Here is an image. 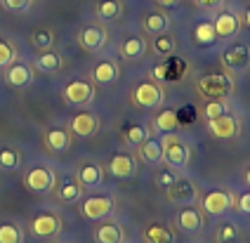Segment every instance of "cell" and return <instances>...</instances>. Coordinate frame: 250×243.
I'll list each match as a JSON object with an SVG mask.
<instances>
[{"mask_svg":"<svg viewBox=\"0 0 250 243\" xmlns=\"http://www.w3.org/2000/svg\"><path fill=\"white\" fill-rule=\"evenodd\" d=\"M196 92L203 100H227L231 92V78L227 73H208L196 81Z\"/></svg>","mask_w":250,"mask_h":243,"instance_id":"cell-1","label":"cell"},{"mask_svg":"<svg viewBox=\"0 0 250 243\" xmlns=\"http://www.w3.org/2000/svg\"><path fill=\"white\" fill-rule=\"evenodd\" d=\"M130 100H132V104L137 109H158L163 104V100H166V92L161 90V85H156L153 81H144V83H139L132 90Z\"/></svg>","mask_w":250,"mask_h":243,"instance_id":"cell-2","label":"cell"},{"mask_svg":"<svg viewBox=\"0 0 250 243\" xmlns=\"http://www.w3.org/2000/svg\"><path fill=\"white\" fill-rule=\"evenodd\" d=\"M167 137H163L161 149H163V161L170 168H184L189 163V146L182 142L180 137H175L172 132H166Z\"/></svg>","mask_w":250,"mask_h":243,"instance_id":"cell-3","label":"cell"},{"mask_svg":"<svg viewBox=\"0 0 250 243\" xmlns=\"http://www.w3.org/2000/svg\"><path fill=\"white\" fill-rule=\"evenodd\" d=\"M95 100V83L92 81H83V78H76L66 83L64 87V101L71 106H85Z\"/></svg>","mask_w":250,"mask_h":243,"instance_id":"cell-4","label":"cell"},{"mask_svg":"<svg viewBox=\"0 0 250 243\" xmlns=\"http://www.w3.org/2000/svg\"><path fill=\"white\" fill-rule=\"evenodd\" d=\"M55 172L45 165H33L31 170L24 175V184L28 191H36V194H45V191H52L55 189Z\"/></svg>","mask_w":250,"mask_h":243,"instance_id":"cell-5","label":"cell"},{"mask_svg":"<svg viewBox=\"0 0 250 243\" xmlns=\"http://www.w3.org/2000/svg\"><path fill=\"white\" fill-rule=\"evenodd\" d=\"M201 208L206 215H224L229 208H234V196L227 189H212L203 196Z\"/></svg>","mask_w":250,"mask_h":243,"instance_id":"cell-6","label":"cell"},{"mask_svg":"<svg viewBox=\"0 0 250 243\" xmlns=\"http://www.w3.org/2000/svg\"><path fill=\"white\" fill-rule=\"evenodd\" d=\"M111 210H113L111 196H87V199L83 201V208H81L83 217L92 220V222L104 220L106 215H111Z\"/></svg>","mask_w":250,"mask_h":243,"instance_id":"cell-7","label":"cell"},{"mask_svg":"<svg viewBox=\"0 0 250 243\" xmlns=\"http://www.w3.org/2000/svg\"><path fill=\"white\" fill-rule=\"evenodd\" d=\"M59 229H62V220L55 213H41L31 220V231L38 239H52L59 234Z\"/></svg>","mask_w":250,"mask_h":243,"instance_id":"cell-8","label":"cell"},{"mask_svg":"<svg viewBox=\"0 0 250 243\" xmlns=\"http://www.w3.org/2000/svg\"><path fill=\"white\" fill-rule=\"evenodd\" d=\"M106 43V31L97 26V24H90V26H83L81 33H78V45L83 47L85 52H99Z\"/></svg>","mask_w":250,"mask_h":243,"instance_id":"cell-9","label":"cell"},{"mask_svg":"<svg viewBox=\"0 0 250 243\" xmlns=\"http://www.w3.org/2000/svg\"><path fill=\"white\" fill-rule=\"evenodd\" d=\"M208 123V130L212 137H217V140H234L238 132V123L234 116L229 114H222L217 116V118H210V121H206Z\"/></svg>","mask_w":250,"mask_h":243,"instance_id":"cell-10","label":"cell"},{"mask_svg":"<svg viewBox=\"0 0 250 243\" xmlns=\"http://www.w3.org/2000/svg\"><path fill=\"white\" fill-rule=\"evenodd\" d=\"M248 61H250V47L243 43L231 45V47H227L222 52V66L224 69L238 71V69H246Z\"/></svg>","mask_w":250,"mask_h":243,"instance_id":"cell-11","label":"cell"},{"mask_svg":"<svg viewBox=\"0 0 250 243\" xmlns=\"http://www.w3.org/2000/svg\"><path fill=\"white\" fill-rule=\"evenodd\" d=\"M69 128H71V132L78 135V137H92L99 130V118L92 114V111H78V114L71 118Z\"/></svg>","mask_w":250,"mask_h":243,"instance_id":"cell-12","label":"cell"},{"mask_svg":"<svg viewBox=\"0 0 250 243\" xmlns=\"http://www.w3.org/2000/svg\"><path fill=\"white\" fill-rule=\"evenodd\" d=\"M166 194H167V201H172V203H191L196 199V186L187 177H177L166 189Z\"/></svg>","mask_w":250,"mask_h":243,"instance_id":"cell-13","label":"cell"},{"mask_svg":"<svg viewBox=\"0 0 250 243\" xmlns=\"http://www.w3.org/2000/svg\"><path fill=\"white\" fill-rule=\"evenodd\" d=\"M175 222H177V227L182 231H196V229H201L206 224V215L201 213L196 205H184L180 213H177Z\"/></svg>","mask_w":250,"mask_h":243,"instance_id":"cell-14","label":"cell"},{"mask_svg":"<svg viewBox=\"0 0 250 243\" xmlns=\"http://www.w3.org/2000/svg\"><path fill=\"white\" fill-rule=\"evenodd\" d=\"M7 71H5V81H7V85L12 87H26L31 81H33V71H31V66L24 64V61H12L10 66H5Z\"/></svg>","mask_w":250,"mask_h":243,"instance_id":"cell-15","label":"cell"},{"mask_svg":"<svg viewBox=\"0 0 250 243\" xmlns=\"http://www.w3.org/2000/svg\"><path fill=\"white\" fill-rule=\"evenodd\" d=\"M76 180H78V184L83 186V189H95V186L102 184L104 170L99 168L97 163H83L78 168V172H76Z\"/></svg>","mask_w":250,"mask_h":243,"instance_id":"cell-16","label":"cell"},{"mask_svg":"<svg viewBox=\"0 0 250 243\" xmlns=\"http://www.w3.org/2000/svg\"><path fill=\"white\" fill-rule=\"evenodd\" d=\"M106 170H109V175H113V177L125 180V177H130V175L135 172V158L130 156V154H113L111 161H109V165H106Z\"/></svg>","mask_w":250,"mask_h":243,"instance_id":"cell-17","label":"cell"},{"mask_svg":"<svg viewBox=\"0 0 250 243\" xmlns=\"http://www.w3.org/2000/svg\"><path fill=\"white\" fill-rule=\"evenodd\" d=\"M238 26H241V19L236 15H231V12H222V15L215 17V21H212V29H215L217 38H231L238 31Z\"/></svg>","mask_w":250,"mask_h":243,"instance_id":"cell-18","label":"cell"},{"mask_svg":"<svg viewBox=\"0 0 250 243\" xmlns=\"http://www.w3.org/2000/svg\"><path fill=\"white\" fill-rule=\"evenodd\" d=\"M92 83H97V85H109L113 83L116 78H118V66L113 64L111 59H102L97 61L95 66H92Z\"/></svg>","mask_w":250,"mask_h":243,"instance_id":"cell-19","label":"cell"},{"mask_svg":"<svg viewBox=\"0 0 250 243\" xmlns=\"http://www.w3.org/2000/svg\"><path fill=\"white\" fill-rule=\"evenodd\" d=\"M118 52H121V57L123 59L135 61V59H139V57H144V55H146V40H144L142 36H130V38H125L123 43H121Z\"/></svg>","mask_w":250,"mask_h":243,"instance_id":"cell-20","label":"cell"},{"mask_svg":"<svg viewBox=\"0 0 250 243\" xmlns=\"http://www.w3.org/2000/svg\"><path fill=\"white\" fill-rule=\"evenodd\" d=\"M137 156L146 163H161L163 161V149H161V140L146 137L142 144H137Z\"/></svg>","mask_w":250,"mask_h":243,"instance_id":"cell-21","label":"cell"},{"mask_svg":"<svg viewBox=\"0 0 250 243\" xmlns=\"http://www.w3.org/2000/svg\"><path fill=\"white\" fill-rule=\"evenodd\" d=\"M123 15V2L121 0H99L97 2V19L102 24H111Z\"/></svg>","mask_w":250,"mask_h":243,"instance_id":"cell-22","label":"cell"},{"mask_svg":"<svg viewBox=\"0 0 250 243\" xmlns=\"http://www.w3.org/2000/svg\"><path fill=\"white\" fill-rule=\"evenodd\" d=\"M45 146L50 151H64L71 146V135L64 128H52L45 132Z\"/></svg>","mask_w":250,"mask_h":243,"instance_id":"cell-23","label":"cell"},{"mask_svg":"<svg viewBox=\"0 0 250 243\" xmlns=\"http://www.w3.org/2000/svg\"><path fill=\"white\" fill-rule=\"evenodd\" d=\"M95 241L97 243H121L123 241V229L116 222H104L95 229Z\"/></svg>","mask_w":250,"mask_h":243,"instance_id":"cell-24","label":"cell"},{"mask_svg":"<svg viewBox=\"0 0 250 243\" xmlns=\"http://www.w3.org/2000/svg\"><path fill=\"white\" fill-rule=\"evenodd\" d=\"M153 128L158 130V132H175V130L180 128V116H177V111H172V109L158 111L156 118H153Z\"/></svg>","mask_w":250,"mask_h":243,"instance_id":"cell-25","label":"cell"},{"mask_svg":"<svg viewBox=\"0 0 250 243\" xmlns=\"http://www.w3.org/2000/svg\"><path fill=\"white\" fill-rule=\"evenodd\" d=\"M142 26L146 33H153V36H158V33H166L170 29V17L166 12H151V15L144 17V21H142Z\"/></svg>","mask_w":250,"mask_h":243,"instance_id":"cell-26","label":"cell"},{"mask_svg":"<svg viewBox=\"0 0 250 243\" xmlns=\"http://www.w3.org/2000/svg\"><path fill=\"white\" fill-rule=\"evenodd\" d=\"M144 241L146 243H172V231L161 224V222H151L144 229Z\"/></svg>","mask_w":250,"mask_h":243,"instance_id":"cell-27","label":"cell"},{"mask_svg":"<svg viewBox=\"0 0 250 243\" xmlns=\"http://www.w3.org/2000/svg\"><path fill=\"white\" fill-rule=\"evenodd\" d=\"M36 66L45 73H57L62 69V57L57 52H52V47L50 50H42L41 55H38V59H36Z\"/></svg>","mask_w":250,"mask_h":243,"instance_id":"cell-28","label":"cell"},{"mask_svg":"<svg viewBox=\"0 0 250 243\" xmlns=\"http://www.w3.org/2000/svg\"><path fill=\"white\" fill-rule=\"evenodd\" d=\"M217 40L215 29H212V21H198L194 26V43L196 45H212Z\"/></svg>","mask_w":250,"mask_h":243,"instance_id":"cell-29","label":"cell"},{"mask_svg":"<svg viewBox=\"0 0 250 243\" xmlns=\"http://www.w3.org/2000/svg\"><path fill=\"white\" fill-rule=\"evenodd\" d=\"M19 161H21V156H19V151L14 146H0V170L5 172L17 170Z\"/></svg>","mask_w":250,"mask_h":243,"instance_id":"cell-30","label":"cell"},{"mask_svg":"<svg viewBox=\"0 0 250 243\" xmlns=\"http://www.w3.org/2000/svg\"><path fill=\"white\" fill-rule=\"evenodd\" d=\"M81 191H83V186L78 184V180H66L64 184L59 186L57 196H59V201H62V203H71V201L81 199Z\"/></svg>","mask_w":250,"mask_h":243,"instance_id":"cell-31","label":"cell"},{"mask_svg":"<svg viewBox=\"0 0 250 243\" xmlns=\"http://www.w3.org/2000/svg\"><path fill=\"white\" fill-rule=\"evenodd\" d=\"M153 52L156 55H161V57H167V55H172L175 52V38L172 36H167V31L166 33H158L156 38H153Z\"/></svg>","mask_w":250,"mask_h":243,"instance_id":"cell-32","label":"cell"},{"mask_svg":"<svg viewBox=\"0 0 250 243\" xmlns=\"http://www.w3.org/2000/svg\"><path fill=\"white\" fill-rule=\"evenodd\" d=\"M24 234L14 222H2L0 224V243H21Z\"/></svg>","mask_w":250,"mask_h":243,"instance_id":"cell-33","label":"cell"},{"mask_svg":"<svg viewBox=\"0 0 250 243\" xmlns=\"http://www.w3.org/2000/svg\"><path fill=\"white\" fill-rule=\"evenodd\" d=\"M31 43H33V47L36 50H50L52 47V43H55V33L50 29H38L33 36H31Z\"/></svg>","mask_w":250,"mask_h":243,"instance_id":"cell-34","label":"cell"},{"mask_svg":"<svg viewBox=\"0 0 250 243\" xmlns=\"http://www.w3.org/2000/svg\"><path fill=\"white\" fill-rule=\"evenodd\" d=\"M123 137H125V142L127 144L137 146V144H142L146 137H149V130L144 128V125H130V128H125Z\"/></svg>","mask_w":250,"mask_h":243,"instance_id":"cell-35","label":"cell"},{"mask_svg":"<svg viewBox=\"0 0 250 243\" xmlns=\"http://www.w3.org/2000/svg\"><path fill=\"white\" fill-rule=\"evenodd\" d=\"M227 114V101L224 100H208L206 106H203V118L210 121V118H217V116Z\"/></svg>","mask_w":250,"mask_h":243,"instance_id":"cell-36","label":"cell"},{"mask_svg":"<svg viewBox=\"0 0 250 243\" xmlns=\"http://www.w3.org/2000/svg\"><path fill=\"white\" fill-rule=\"evenodd\" d=\"M14 59H17V50H14V45H10L7 40H0V69L10 66Z\"/></svg>","mask_w":250,"mask_h":243,"instance_id":"cell-37","label":"cell"},{"mask_svg":"<svg viewBox=\"0 0 250 243\" xmlns=\"http://www.w3.org/2000/svg\"><path fill=\"white\" fill-rule=\"evenodd\" d=\"M236 239H238L236 224H231V222H224L222 227L217 229V241H222V243H234Z\"/></svg>","mask_w":250,"mask_h":243,"instance_id":"cell-38","label":"cell"},{"mask_svg":"<svg viewBox=\"0 0 250 243\" xmlns=\"http://www.w3.org/2000/svg\"><path fill=\"white\" fill-rule=\"evenodd\" d=\"M177 177H180V175L175 172V168H163V170L156 172V184L163 186V189H167V186L177 180Z\"/></svg>","mask_w":250,"mask_h":243,"instance_id":"cell-39","label":"cell"},{"mask_svg":"<svg viewBox=\"0 0 250 243\" xmlns=\"http://www.w3.org/2000/svg\"><path fill=\"white\" fill-rule=\"evenodd\" d=\"M2 5L12 12H24V10H28L31 0H2Z\"/></svg>","mask_w":250,"mask_h":243,"instance_id":"cell-40","label":"cell"},{"mask_svg":"<svg viewBox=\"0 0 250 243\" xmlns=\"http://www.w3.org/2000/svg\"><path fill=\"white\" fill-rule=\"evenodd\" d=\"M241 213H248L250 215V191L248 194H243V196H238V203H234Z\"/></svg>","mask_w":250,"mask_h":243,"instance_id":"cell-41","label":"cell"},{"mask_svg":"<svg viewBox=\"0 0 250 243\" xmlns=\"http://www.w3.org/2000/svg\"><path fill=\"white\" fill-rule=\"evenodd\" d=\"M196 2H198L201 7H206V10H212V7H217L222 0H196Z\"/></svg>","mask_w":250,"mask_h":243,"instance_id":"cell-42","label":"cell"},{"mask_svg":"<svg viewBox=\"0 0 250 243\" xmlns=\"http://www.w3.org/2000/svg\"><path fill=\"white\" fill-rule=\"evenodd\" d=\"M158 5H163V7H177L180 5V0H156Z\"/></svg>","mask_w":250,"mask_h":243,"instance_id":"cell-43","label":"cell"},{"mask_svg":"<svg viewBox=\"0 0 250 243\" xmlns=\"http://www.w3.org/2000/svg\"><path fill=\"white\" fill-rule=\"evenodd\" d=\"M243 21H246V26L250 29V7L246 10V12H243Z\"/></svg>","mask_w":250,"mask_h":243,"instance_id":"cell-44","label":"cell"},{"mask_svg":"<svg viewBox=\"0 0 250 243\" xmlns=\"http://www.w3.org/2000/svg\"><path fill=\"white\" fill-rule=\"evenodd\" d=\"M153 76L161 78V76H163V66H156V69H153Z\"/></svg>","mask_w":250,"mask_h":243,"instance_id":"cell-45","label":"cell"},{"mask_svg":"<svg viewBox=\"0 0 250 243\" xmlns=\"http://www.w3.org/2000/svg\"><path fill=\"white\" fill-rule=\"evenodd\" d=\"M243 177H246V184L250 186V168H248V170H246V175H243Z\"/></svg>","mask_w":250,"mask_h":243,"instance_id":"cell-46","label":"cell"}]
</instances>
